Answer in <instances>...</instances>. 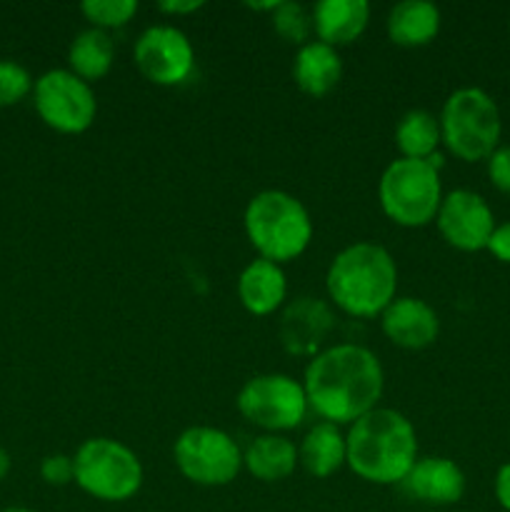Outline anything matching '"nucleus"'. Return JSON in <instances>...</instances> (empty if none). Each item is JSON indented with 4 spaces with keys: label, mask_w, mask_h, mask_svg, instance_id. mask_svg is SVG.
<instances>
[{
    "label": "nucleus",
    "mask_w": 510,
    "mask_h": 512,
    "mask_svg": "<svg viewBox=\"0 0 510 512\" xmlns=\"http://www.w3.org/2000/svg\"><path fill=\"white\" fill-rule=\"evenodd\" d=\"M485 250H490V255H495L500 263L510 265V220L508 223L495 225L493 235H490V240H488V248Z\"/></svg>",
    "instance_id": "29"
},
{
    "label": "nucleus",
    "mask_w": 510,
    "mask_h": 512,
    "mask_svg": "<svg viewBox=\"0 0 510 512\" xmlns=\"http://www.w3.org/2000/svg\"><path fill=\"white\" fill-rule=\"evenodd\" d=\"M8 473H10V455L5 453V448H0V483L8 478Z\"/></svg>",
    "instance_id": "32"
},
{
    "label": "nucleus",
    "mask_w": 510,
    "mask_h": 512,
    "mask_svg": "<svg viewBox=\"0 0 510 512\" xmlns=\"http://www.w3.org/2000/svg\"><path fill=\"white\" fill-rule=\"evenodd\" d=\"M435 225L445 243L453 245L455 250L478 253V250L488 248V240L495 230V218L483 195L460 188L443 195Z\"/></svg>",
    "instance_id": "12"
},
{
    "label": "nucleus",
    "mask_w": 510,
    "mask_h": 512,
    "mask_svg": "<svg viewBox=\"0 0 510 512\" xmlns=\"http://www.w3.org/2000/svg\"><path fill=\"white\" fill-rule=\"evenodd\" d=\"M203 8L200 0H165V3L158 5V10L170 15H185V13H195V10Z\"/></svg>",
    "instance_id": "31"
},
{
    "label": "nucleus",
    "mask_w": 510,
    "mask_h": 512,
    "mask_svg": "<svg viewBox=\"0 0 510 512\" xmlns=\"http://www.w3.org/2000/svg\"><path fill=\"white\" fill-rule=\"evenodd\" d=\"M273 28L285 43L305 45L310 30H313V15L300 3H285V0H280L278 8L273 10Z\"/></svg>",
    "instance_id": "25"
},
{
    "label": "nucleus",
    "mask_w": 510,
    "mask_h": 512,
    "mask_svg": "<svg viewBox=\"0 0 510 512\" xmlns=\"http://www.w3.org/2000/svg\"><path fill=\"white\" fill-rule=\"evenodd\" d=\"M80 10L93 23V28L108 33V30L128 25L138 13V3L135 0H85Z\"/></svg>",
    "instance_id": "24"
},
{
    "label": "nucleus",
    "mask_w": 510,
    "mask_h": 512,
    "mask_svg": "<svg viewBox=\"0 0 510 512\" xmlns=\"http://www.w3.org/2000/svg\"><path fill=\"white\" fill-rule=\"evenodd\" d=\"M3 512H33V510H28V508H8V510H3Z\"/></svg>",
    "instance_id": "33"
},
{
    "label": "nucleus",
    "mask_w": 510,
    "mask_h": 512,
    "mask_svg": "<svg viewBox=\"0 0 510 512\" xmlns=\"http://www.w3.org/2000/svg\"><path fill=\"white\" fill-rule=\"evenodd\" d=\"M235 403H238L240 415L245 420H250L258 428L270 430V433L298 428L310 408L303 385L283 373L250 378L240 388Z\"/></svg>",
    "instance_id": "9"
},
{
    "label": "nucleus",
    "mask_w": 510,
    "mask_h": 512,
    "mask_svg": "<svg viewBox=\"0 0 510 512\" xmlns=\"http://www.w3.org/2000/svg\"><path fill=\"white\" fill-rule=\"evenodd\" d=\"M33 98L40 120L65 135L85 133L98 113V100L90 83L63 68L40 75L33 85Z\"/></svg>",
    "instance_id": "10"
},
{
    "label": "nucleus",
    "mask_w": 510,
    "mask_h": 512,
    "mask_svg": "<svg viewBox=\"0 0 510 512\" xmlns=\"http://www.w3.org/2000/svg\"><path fill=\"white\" fill-rule=\"evenodd\" d=\"M488 178L495 190L510 195V145H500L488 158Z\"/></svg>",
    "instance_id": "28"
},
{
    "label": "nucleus",
    "mask_w": 510,
    "mask_h": 512,
    "mask_svg": "<svg viewBox=\"0 0 510 512\" xmlns=\"http://www.w3.org/2000/svg\"><path fill=\"white\" fill-rule=\"evenodd\" d=\"M310 15L320 43L338 48L363 35L370 20V5L365 0H320Z\"/></svg>",
    "instance_id": "16"
},
{
    "label": "nucleus",
    "mask_w": 510,
    "mask_h": 512,
    "mask_svg": "<svg viewBox=\"0 0 510 512\" xmlns=\"http://www.w3.org/2000/svg\"><path fill=\"white\" fill-rule=\"evenodd\" d=\"M325 285L330 300L343 313L353 318H375L395 300L398 268L383 245L355 243L335 255Z\"/></svg>",
    "instance_id": "3"
},
{
    "label": "nucleus",
    "mask_w": 510,
    "mask_h": 512,
    "mask_svg": "<svg viewBox=\"0 0 510 512\" xmlns=\"http://www.w3.org/2000/svg\"><path fill=\"white\" fill-rule=\"evenodd\" d=\"M495 500L503 510L510 512V463L500 465L498 473H495Z\"/></svg>",
    "instance_id": "30"
},
{
    "label": "nucleus",
    "mask_w": 510,
    "mask_h": 512,
    "mask_svg": "<svg viewBox=\"0 0 510 512\" xmlns=\"http://www.w3.org/2000/svg\"><path fill=\"white\" fill-rule=\"evenodd\" d=\"M245 235L258 255L270 263L300 258L313 240V220L305 205L285 190L253 195L243 215Z\"/></svg>",
    "instance_id": "4"
},
{
    "label": "nucleus",
    "mask_w": 510,
    "mask_h": 512,
    "mask_svg": "<svg viewBox=\"0 0 510 512\" xmlns=\"http://www.w3.org/2000/svg\"><path fill=\"white\" fill-rule=\"evenodd\" d=\"M388 38L403 48L433 43L440 30V10L428 0H403L393 5L385 20Z\"/></svg>",
    "instance_id": "19"
},
{
    "label": "nucleus",
    "mask_w": 510,
    "mask_h": 512,
    "mask_svg": "<svg viewBox=\"0 0 510 512\" xmlns=\"http://www.w3.org/2000/svg\"><path fill=\"white\" fill-rule=\"evenodd\" d=\"M378 198L383 213L395 225L423 228L433 223L443 203L440 170L428 160H393L380 175Z\"/></svg>",
    "instance_id": "6"
},
{
    "label": "nucleus",
    "mask_w": 510,
    "mask_h": 512,
    "mask_svg": "<svg viewBox=\"0 0 510 512\" xmlns=\"http://www.w3.org/2000/svg\"><path fill=\"white\" fill-rule=\"evenodd\" d=\"M343 78V60L338 50L330 45L313 40L300 45L293 60V80L310 98H323Z\"/></svg>",
    "instance_id": "18"
},
{
    "label": "nucleus",
    "mask_w": 510,
    "mask_h": 512,
    "mask_svg": "<svg viewBox=\"0 0 510 512\" xmlns=\"http://www.w3.org/2000/svg\"><path fill=\"white\" fill-rule=\"evenodd\" d=\"M440 143V120L428 110H408L395 128V145L403 158L430 160Z\"/></svg>",
    "instance_id": "23"
},
{
    "label": "nucleus",
    "mask_w": 510,
    "mask_h": 512,
    "mask_svg": "<svg viewBox=\"0 0 510 512\" xmlns=\"http://www.w3.org/2000/svg\"><path fill=\"white\" fill-rule=\"evenodd\" d=\"M335 328V315L325 300L300 295L290 300L278 320V338L285 353L295 358H315L325 338Z\"/></svg>",
    "instance_id": "13"
},
{
    "label": "nucleus",
    "mask_w": 510,
    "mask_h": 512,
    "mask_svg": "<svg viewBox=\"0 0 510 512\" xmlns=\"http://www.w3.org/2000/svg\"><path fill=\"white\" fill-rule=\"evenodd\" d=\"M348 468L365 483L400 485L418 460L415 428L403 413L375 408L345 435Z\"/></svg>",
    "instance_id": "2"
},
{
    "label": "nucleus",
    "mask_w": 510,
    "mask_h": 512,
    "mask_svg": "<svg viewBox=\"0 0 510 512\" xmlns=\"http://www.w3.org/2000/svg\"><path fill=\"white\" fill-rule=\"evenodd\" d=\"M400 488L418 503L455 505L465 493V475L453 460L428 455V458L415 460Z\"/></svg>",
    "instance_id": "14"
},
{
    "label": "nucleus",
    "mask_w": 510,
    "mask_h": 512,
    "mask_svg": "<svg viewBox=\"0 0 510 512\" xmlns=\"http://www.w3.org/2000/svg\"><path fill=\"white\" fill-rule=\"evenodd\" d=\"M385 375L378 355L363 345L343 343L323 350L305 368L308 405L333 425L355 423L375 410Z\"/></svg>",
    "instance_id": "1"
},
{
    "label": "nucleus",
    "mask_w": 510,
    "mask_h": 512,
    "mask_svg": "<svg viewBox=\"0 0 510 512\" xmlns=\"http://www.w3.org/2000/svg\"><path fill=\"white\" fill-rule=\"evenodd\" d=\"M438 120L445 148L465 163L488 160L500 148V133H503L500 108L485 90H455L445 100Z\"/></svg>",
    "instance_id": "5"
},
{
    "label": "nucleus",
    "mask_w": 510,
    "mask_h": 512,
    "mask_svg": "<svg viewBox=\"0 0 510 512\" xmlns=\"http://www.w3.org/2000/svg\"><path fill=\"white\" fill-rule=\"evenodd\" d=\"M243 465L263 483H278L293 475L298 465V448L283 435H260L243 453Z\"/></svg>",
    "instance_id": "21"
},
{
    "label": "nucleus",
    "mask_w": 510,
    "mask_h": 512,
    "mask_svg": "<svg viewBox=\"0 0 510 512\" xmlns=\"http://www.w3.org/2000/svg\"><path fill=\"white\" fill-rule=\"evenodd\" d=\"M285 293H288V283H285L283 268L270 260H253L245 265L238 278V298L250 315L263 318V315L275 313L283 305Z\"/></svg>",
    "instance_id": "17"
},
{
    "label": "nucleus",
    "mask_w": 510,
    "mask_h": 512,
    "mask_svg": "<svg viewBox=\"0 0 510 512\" xmlns=\"http://www.w3.org/2000/svg\"><path fill=\"white\" fill-rule=\"evenodd\" d=\"M173 458L183 478L203 488H220L238 478L243 453L225 430L195 425L180 433L173 445Z\"/></svg>",
    "instance_id": "8"
},
{
    "label": "nucleus",
    "mask_w": 510,
    "mask_h": 512,
    "mask_svg": "<svg viewBox=\"0 0 510 512\" xmlns=\"http://www.w3.org/2000/svg\"><path fill=\"white\" fill-rule=\"evenodd\" d=\"M33 90V78L15 60H0V108L18 105Z\"/></svg>",
    "instance_id": "26"
},
{
    "label": "nucleus",
    "mask_w": 510,
    "mask_h": 512,
    "mask_svg": "<svg viewBox=\"0 0 510 512\" xmlns=\"http://www.w3.org/2000/svg\"><path fill=\"white\" fill-rule=\"evenodd\" d=\"M75 483L103 503L130 500L143 485V465L128 445L113 438H90L73 455Z\"/></svg>",
    "instance_id": "7"
},
{
    "label": "nucleus",
    "mask_w": 510,
    "mask_h": 512,
    "mask_svg": "<svg viewBox=\"0 0 510 512\" xmlns=\"http://www.w3.org/2000/svg\"><path fill=\"white\" fill-rule=\"evenodd\" d=\"M133 58L143 78L155 85H180L195 68L193 43L173 25H153L135 40Z\"/></svg>",
    "instance_id": "11"
},
{
    "label": "nucleus",
    "mask_w": 510,
    "mask_h": 512,
    "mask_svg": "<svg viewBox=\"0 0 510 512\" xmlns=\"http://www.w3.org/2000/svg\"><path fill=\"white\" fill-rule=\"evenodd\" d=\"M348 460V445L333 423H318L308 430L298 448V463L313 478H330Z\"/></svg>",
    "instance_id": "20"
},
{
    "label": "nucleus",
    "mask_w": 510,
    "mask_h": 512,
    "mask_svg": "<svg viewBox=\"0 0 510 512\" xmlns=\"http://www.w3.org/2000/svg\"><path fill=\"white\" fill-rule=\"evenodd\" d=\"M40 478H43L48 485H55V488H63V485L73 483L75 480L73 458L63 453L48 455V458L40 463Z\"/></svg>",
    "instance_id": "27"
},
{
    "label": "nucleus",
    "mask_w": 510,
    "mask_h": 512,
    "mask_svg": "<svg viewBox=\"0 0 510 512\" xmlns=\"http://www.w3.org/2000/svg\"><path fill=\"white\" fill-rule=\"evenodd\" d=\"M383 333L393 345L405 350H423L440 333L438 313L420 298H395L383 310Z\"/></svg>",
    "instance_id": "15"
},
{
    "label": "nucleus",
    "mask_w": 510,
    "mask_h": 512,
    "mask_svg": "<svg viewBox=\"0 0 510 512\" xmlns=\"http://www.w3.org/2000/svg\"><path fill=\"white\" fill-rule=\"evenodd\" d=\"M115 60V43L105 30L90 28L83 30L73 38L68 48L70 73L78 75L80 80H100L110 73Z\"/></svg>",
    "instance_id": "22"
}]
</instances>
